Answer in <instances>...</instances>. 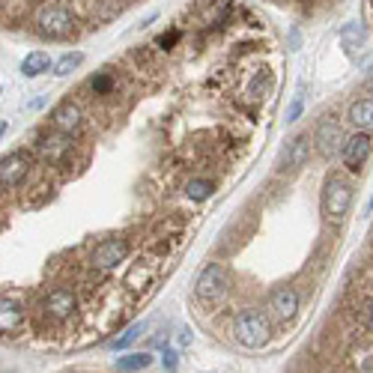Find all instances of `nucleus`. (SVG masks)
Listing matches in <instances>:
<instances>
[{
	"label": "nucleus",
	"instance_id": "f257e3e1",
	"mask_svg": "<svg viewBox=\"0 0 373 373\" xmlns=\"http://www.w3.org/2000/svg\"><path fill=\"white\" fill-rule=\"evenodd\" d=\"M33 24H36V33L48 36V39H69L78 33V16L66 4H57V0L36 4Z\"/></svg>",
	"mask_w": 373,
	"mask_h": 373
},
{
	"label": "nucleus",
	"instance_id": "f03ea898",
	"mask_svg": "<svg viewBox=\"0 0 373 373\" xmlns=\"http://www.w3.org/2000/svg\"><path fill=\"white\" fill-rule=\"evenodd\" d=\"M269 335H272L269 320L263 317L260 311H254V308L242 311L239 317H236V323H233V338L242 343V347H248V350L266 347V343H269Z\"/></svg>",
	"mask_w": 373,
	"mask_h": 373
},
{
	"label": "nucleus",
	"instance_id": "7ed1b4c3",
	"mask_svg": "<svg viewBox=\"0 0 373 373\" xmlns=\"http://www.w3.org/2000/svg\"><path fill=\"white\" fill-rule=\"evenodd\" d=\"M227 286H230V281H227L224 263H209L194 281V296H197V302L215 305V302H221V299L227 296Z\"/></svg>",
	"mask_w": 373,
	"mask_h": 373
},
{
	"label": "nucleus",
	"instance_id": "20e7f679",
	"mask_svg": "<svg viewBox=\"0 0 373 373\" xmlns=\"http://www.w3.org/2000/svg\"><path fill=\"white\" fill-rule=\"evenodd\" d=\"M352 204V185L340 177H332L323 189V215L325 221H340L350 212Z\"/></svg>",
	"mask_w": 373,
	"mask_h": 373
},
{
	"label": "nucleus",
	"instance_id": "39448f33",
	"mask_svg": "<svg viewBox=\"0 0 373 373\" xmlns=\"http://www.w3.org/2000/svg\"><path fill=\"white\" fill-rule=\"evenodd\" d=\"M33 174V155L27 150H12L0 159V189H16Z\"/></svg>",
	"mask_w": 373,
	"mask_h": 373
},
{
	"label": "nucleus",
	"instance_id": "423d86ee",
	"mask_svg": "<svg viewBox=\"0 0 373 373\" xmlns=\"http://www.w3.org/2000/svg\"><path fill=\"white\" fill-rule=\"evenodd\" d=\"M48 126L54 128V132L72 138V140L81 138V132H84V111H81V105L72 102V99H63V102L51 111Z\"/></svg>",
	"mask_w": 373,
	"mask_h": 373
},
{
	"label": "nucleus",
	"instance_id": "0eeeda50",
	"mask_svg": "<svg viewBox=\"0 0 373 373\" xmlns=\"http://www.w3.org/2000/svg\"><path fill=\"white\" fill-rule=\"evenodd\" d=\"M126 257H128V239L113 236V239H105L102 245H96V251H93V266L102 269V272H108V269H117V266L126 260Z\"/></svg>",
	"mask_w": 373,
	"mask_h": 373
},
{
	"label": "nucleus",
	"instance_id": "6e6552de",
	"mask_svg": "<svg viewBox=\"0 0 373 373\" xmlns=\"http://www.w3.org/2000/svg\"><path fill=\"white\" fill-rule=\"evenodd\" d=\"M42 308H45V313L51 320H66L75 313L78 308V299L72 290H66V286H54V290L45 293V302H42Z\"/></svg>",
	"mask_w": 373,
	"mask_h": 373
},
{
	"label": "nucleus",
	"instance_id": "1a4fd4ad",
	"mask_svg": "<svg viewBox=\"0 0 373 373\" xmlns=\"http://www.w3.org/2000/svg\"><path fill=\"white\" fill-rule=\"evenodd\" d=\"M269 311H272V317L281 320V323L293 320L296 313H299V293H296V286H278V290H272Z\"/></svg>",
	"mask_w": 373,
	"mask_h": 373
},
{
	"label": "nucleus",
	"instance_id": "9d476101",
	"mask_svg": "<svg viewBox=\"0 0 373 373\" xmlns=\"http://www.w3.org/2000/svg\"><path fill=\"white\" fill-rule=\"evenodd\" d=\"M370 147H373V140L367 132H355L347 143H343V165H347L352 174H358V167L364 165V159L370 155Z\"/></svg>",
	"mask_w": 373,
	"mask_h": 373
},
{
	"label": "nucleus",
	"instance_id": "9b49d317",
	"mask_svg": "<svg viewBox=\"0 0 373 373\" xmlns=\"http://www.w3.org/2000/svg\"><path fill=\"white\" fill-rule=\"evenodd\" d=\"M313 143H317L320 155H335L338 143H340V126L335 117H323L313 128Z\"/></svg>",
	"mask_w": 373,
	"mask_h": 373
},
{
	"label": "nucleus",
	"instance_id": "f8f14e48",
	"mask_svg": "<svg viewBox=\"0 0 373 373\" xmlns=\"http://www.w3.org/2000/svg\"><path fill=\"white\" fill-rule=\"evenodd\" d=\"M24 325V305L12 296H0V335H16Z\"/></svg>",
	"mask_w": 373,
	"mask_h": 373
},
{
	"label": "nucleus",
	"instance_id": "ddd939ff",
	"mask_svg": "<svg viewBox=\"0 0 373 373\" xmlns=\"http://www.w3.org/2000/svg\"><path fill=\"white\" fill-rule=\"evenodd\" d=\"M311 155V135H296L281 152V170H299Z\"/></svg>",
	"mask_w": 373,
	"mask_h": 373
},
{
	"label": "nucleus",
	"instance_id": "4468645a",
	"mask_svg": "<svg viewBox=\"0 0 373 373\" xmlns=\"http://www.w3.org/2000/svg\"><path fill=\"white\" fill-rule=\"evenodd\" d=\"M347 120L358 128V132H373V99H358L350 105Z\"/></svg>",
	"mask_w": 373,
	"mask_h": 373
},
{
	"label": "nucleus",
	"instance_id": "2eb2a0df",
	"mask_svg": "<svg viewBox=\"0 0 373 373\" xmlns=\"http://www.w3.org/2000/svg\"><path fill=\"white\" fill-rule=\"evenodd\" d=\"M117 87H120V81H117V75H113L111 69L96 72V75L90 78V90H93V96H99V99L113 96V93H117Z\"/></svg>",
	"mask_w": 373,
	"mask_h": 373
},
{
	"label": "nucleus",
	"instance_id": "dca6fc26",
	"mask_svg": "<svg viewBox=\"0 0 373 373\" xmlns=\"http://www.w3.org/2000/svg\"><path fill=\"white\" fill-rule=\"evenodd\" d=\"M215 194V182L212 179H204V177H194L185 182V197L194 200V204H204V200H209Z\"/></svg>",
	"mask_w": 373,
	"mask_h": 373
},
{
	"label": "nucleus",
	"instance_id": "f3484780",
	"mask_svg": "<svg viewBox=\"0 0 373 373\" xmlns=\"http://www.w3.org/2000/svg\"><path fill=\"white\" fill-rule=\"evenodd\" d=\"M48 69H51V57L45 51H30L24 57V63H21L24 78H36V75H42V72H48Z\"/></svg>",
	"mask_w": 373,
	"mask_h": 373
},
{
	"label": "nucleus",
	"instance_id": "a211bd4d",
	"mask_svg": "<svg viewBox=\"0 0 373 373\" xmlns=\"http://www.w3.org/2000/svg\"><path fill=\"white\" fill-rule=\"evenodd\" d=\"M150 364H152V355H150V352H132V355H123V358H117V370H123V373L147 370Z\"/></svg>",
	"mask_w": 373,
	"mask_h": 373
},
{
	"label": "nucleus",
	"instance_id": "6ab92c4d",
	"mask_svg": "<svg viewBox=\"0 0 373 373\" xmlns=\"http://www.w3.org/2000/svg\"><path fill=\"white\" fill-rule=\"evenodd\" d=\"M266 93H269V72L266 69H257L254 75H251V81H248V87H245V96L257 102V99H263Z\"/></svg>",
	"mask_w": 373,
	"mask_h": 373
},
{
	"label": "nucleus",
	"instance_id": "aec40b11",
	"mask_svg": "<svg viewBox=\"0 0 373 373\" xmlns=\"http://www.w3.org/2000/svg\"><path fill=\"white\" fill-rule=\"evenodd\" d=\"M147 332V323H138V325H132V328H126V332L120 335V338H113V340H108V350H128L132 343Z\"/></svg>",
	"mask_w": 373,
	"mask_h": 373
},
{
	"label": "nucleus",
	"instance_id": "412c9836",
	"mask_svg": "<svg viewBox=\"0 0 373 373\" xmlns=\"http://www.w3.org/2000/svg\"><path fill=\"white\" fill-rule=\"evenodd\" d=\"M81 63H84V54H81V51L63 54L60 60H57V66H54V75H57V78H66V75H72V72H75Z\"/></svg>",
	"mask_w": 373,
	"mask_h": 373
},
{
	"label": "nucleus",
	"instance_id": "4be33fe9",
	"mask_svg": "<svg viewBox=\"0 0 373 373\" xmlns=\"http://www.w3.org/2000/svg\"><path fill=\"white\" fill-rule=\"evenodd\" d=\"M182 39V30L179 27H170V30H165L159 39H155V48H162V51H170V48H177V42Z\"/></svg>",
	"mask_w": 373,
	"mask_h": 373
},
{
	"label": "nucleus",
	"instance_id": "5701e85b",
	"mask_svg": "<svg viewBox=\"0 0 373 373\" xmlns=\"http://www.w3.org/2000/svg\"><path fill=\"white\" fill-rule=\"evenodd\" d=\"M302 108H305V99H302V93H299L290 102V108H286V123H296L299 117H302Z\"/></svg>",
	"mask_w": 373,
	"mask_h": 373
},
{
	"label": "nucleus",
	"instance_id": "b1692460",
	"mask_svg": "<svg viewBox=\"0 0 373 373\" xmlns=\"http://www.w3.org/2000/svg\"><path fill=\"white\" fill-rule=\"evenodd\" d=\"M358 313H362V323L367 328H373V299H364L362 308H358Z\"/></svg>",
	"mask_w": 373,
	"mask_h": 373
},
{
	"label": "nucleus",
	"instance_id": "393cba45",
	"mask_svg": "<svg viewBox=\"0 0 373 373\" xmlns=\"http://www.w3.org/2000/svg\"><path fill=\"white\" fill-rule=\"evenodd\" d=\"M343 39H355V42H364V30H362V27H358V24H347V27H343Z\"/></svg>",
	"mask_w": 373,
	"mask_h": 373
},
{
	"label": "nucleus",
	"instance_id": "a878e982",
	"mask_svg": "<svg viewBox=\"0 0 373 373\" xmlns=\"http://www.w3.org/2000/svg\"><path fill=\"white\" fill-rule=\"evenodd\" d=\"M162 364H165V370H177V352L165 347V358H162Z\"/></svg>",
	"mask_w": 373,
	"mask_h": 373
},
{
	"label": "nucleus",
	"instance_id": "bb28decb",
	"mask_svg": "<svg viewBox=\"0 0 373 373\" xmlns=\"http://www.w3.org/2000/svg\"><path fill=\"white\" fill-rule=\"evenodd\" d=\"M179 347H189V343H191V332H189V328H179Z\"/></svg>",
	"mask_w": 373,
	"mask_h": 373
},
{
	"label": "nucleus",
	"instance_id": "cd10ccee",
	"mask_svg": "<svg viewBox=\"0 0 373 373\" xmlns=\"http://www.w3.org/2000/svg\"><path fill=\"white\" fill-rule=\"evenodd\" d=\"M362 90H364V93H367V96H373V75H370V78H367V81H364V87H362Z\"/></svg>",
	"mask_w": 373,
	"mask_h": 373
},
{
	"label": "nucleus",
	"instance_id": "c85d7f7f",
	"mask_svg": "<svg viewBox=\"0 0 373 373\" xmlns=\"http://www.w3.org/2000/svg\"><path fill=\"white\" fill-rule=\"evenodd\" d=\"M362 373H373V355L367 358V362H364V364H362Z\"/></svg>",
	"mask_w": 373,
	"mask_h": 373
},
{
	"label": "nucleus",
	"instance_id": "c756f323",
	"mask_svg": "<svg viewBox=\"0 0 373 373\" xmlns=\"http://www.w3.org/2000/svg\"><path fill=\"white\" fill-rule=\"evenodd\" d=\"M6 132V123H0V135H4Z\"/></svg>",
	"mask_w": 373,
	"mask_h": 373
}]
</instances>
